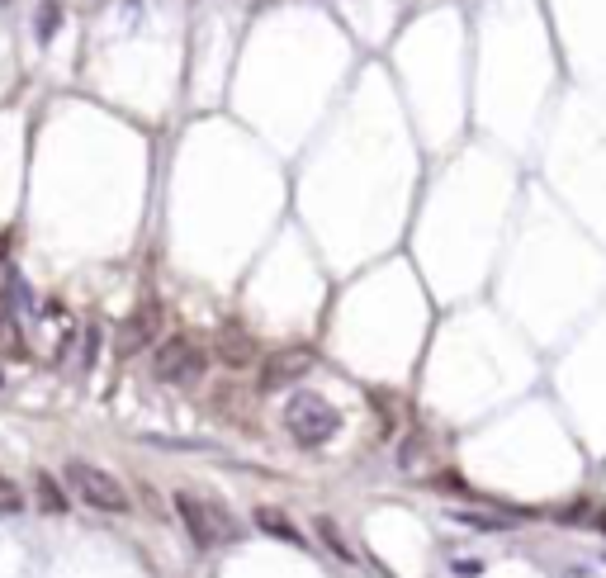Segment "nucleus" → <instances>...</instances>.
I'll list each match as a JSON object with an SVG mask.
<instances>
[{
	"label": "nucleus",
	"mask_w": 606,
	"mask_h": 578,
	"mask_svg": "<svg viewBox=\"0 0 606 578\" xmlns=\"http://www.w3.org/2000/svg\"><path fill=\"white\" fill-rule=\"evenodd\" d=\"M285 432L294 436V446H303V451H318V446H327V441L341 432V413L322 394H313V389H299V394L285 403Z\"/></svg>",
	"instance_id": "f257e3e1"
},
{
	"label": "nucleus",
	"mask_w": 606,
	"mask_h": 578,
	"mask_svg": "<svg viewBox=\"0 0 606 578\" xmlns=\"http://www.w3.org/2000/svg\"><path fill=\"white\" fill-rule=\"evenodd\" d=\"M171 503H176L180 522H185V531H190V541H195L199 550H214V545L242 536V526L232 522V512H223L214 498H199V493H185V488H180Z\"/></svg>",
	"instance_id": "f03ea898"
},
{
	"label": "nucleus",
	"mask_w": 606,
	"mask_h": 578,
	"mask_svg": "<svg viewBox=\"0 0 606 578\" xmlns=\"http://www.w3.org/2000/svg\"><path fill=\"white\" fill-rule=\"evenodd\" d=\"M67 488H72L76 498L90 507V512H105V517H124L128 507V493L124 484L114 479L109 470H100V465H90V460H67Z\"/></svg>",
	"instance_id": "7ed1b4c3"
},
{
	"label": "nucleus",
	"mask_w": 606,
	"mask_h": 578,
	"mask_svg": "<svg viewBox=\"0 0 606 578\" xmlns=\"http://www.w3.org/2000/svg\"><path fill=\"white\" fill-rule=\"evenodd\" d=\"M204 365H209L204 346L180 337V332L176 337H161L152 346V380H161V384H195L204 375Z\"/></svg>",
	"instance_id": "20e7f679"
},
{
	"label": "nucleus",
	"mask_w": 606,
	"mask_h": 578,
	"mask_svg": "<svg viewBox=\"0 0 606 578\" xmlns=\"http://www.w3.org/2000/svg\"><path fill=\"white\" fill-rule=\"evenodd\" d=\"M313 346H280V351H270L266 361H261V389L275 394V389H285V384L303 380L308 370H313Z\"/></svg>",
	"instance_id": "39448f33"
},
{
	"label": "nucleus",
	"mask_w": 606,
	"mask_h": 578,
	"mask_svg": "<svg viewBox=\"0 0 606 578\" xmlns=\"http://www.w3.org/2000/svg\"><path fill=\"white\" fill-rule=\"evenodd\" d=\"M157 327H161V304L157 299H143V304L128 313V323L119 327V356H138V351H147L152 337H157Z\"/></svg>",
	"instance_id": "423d86ee"
},
{
	"label": "nucleus",
	"mask_w": 606,
	"mask_h": 578,
	"mask_svg": "<svg viewBox=\"0 0 606 578\" xmlns=\"http://www.w3.org/2000/svg\"><path fill=\"white\" fill-rule=\"evenodd\" d=\"M251 522L261 526L266 536H275V541H285V545H303V531H299L294 522H289V517L280 512V507H256V512H251Z\"/></svg>",
	"instance_id": "0eeeda50"
},
{
	"label": "nucleus",
	"mask_w": 606,
	"mask_h": 578,
	"mask_svg": "<svg viewBox=\"0 0 606 578\" xmlns=\"http://www.w3.org/2000/svg\"><path fill=\"white\" fill-rule=\"evenodd\" d=\"M251 356H256V346H251L247 332H237V327H232V332H223V337H218V361L228 365V370H242V365H251Z\"/></svg>",
	"instance_id": "6e6552de"
},
{
	"label": "nucleus",
	"mask_w": 606,
	"mask_h": 578,
	"mask_svg": "<svg viewBox=\"0 0 606 578\" xmlns=\"http://www.w3.org/2000/svg\"><path fill=\"white\" fill-rule=\"evenodd\" d=\"M34 493H38V507H43L48 517H62V512H67V493H62V484H57L48 470L34 474Z\"/></svg>",
	"instance_id": "1a4fd4ad"
},
{
	"label": "nucleus",
	"mask_w": 606,
	"mask_h": 578,
	"mask_svg": "<svg viewBox=\"0 0 606 578\" xmlns=\"http://www.w3.org/2000/svg\"><path fill=\"white\" fill-rule=\"evenodd\" d=\"M57 29H62V0H43V5H38V15H34L38 43H53Z\"/></svg>",
	"instance_id": "9d476101"
},
{
	"label": "nucleus",
	"mask_w": 606,
	"mask_h": 578,
	"mask_svg": "<svg viewBox=\"0 0 606 578\" xmlns=\"http://www.w3.org/2000/svg\"><path fill=\"white\" fill-rule=\"evenodd\" d=\"M313 526H318V536H322V541H327V550H332V555H337L341 564H356V550L346 545V536H341V531H337V522H332V517H318V522H313Z\"/></svg>",
	"instance_id": "9b49d317"
},
{
	"label": "nucleus",
	"mask_w": 606,
	"mask_h": 578,
	"mask_svg": "<svg viewBox=\"0 0 606 578\" xmlns=\"http://www.w3.org/2000/svg\"><path fill=\"white\" fill-rule=\"evenodd\" d=\"M19 512H24V493H19L15 479L0 474V517H19Z\"/></svg>",
	"instance_id": "f8f14e48"
},
{
	"label": "nucleus",
	"mask_w": 606,
	"mask_h": 578,
	"mask_svg": "<svg viewBox=\"0 0 606 578\" xmlns=\"http://www.w3.org/2000/svg\"><path fill=\"white\" fill-rule=\"evenodd\" d=\"M86 5H100V0H86Z\"/></svg>",
	"instance_id": "ddd939ff"
},
{
	"label": "nucleus",
	"mask_w": 606,
	"mask_h": 578,
	"mask_svg": "<svg viewBox=\"0 0 606 578\" xmlns=\"http://www.w3.org/2000/svg\"><path fill=\"white\" fill-rule=\"evenodd\" d=\"M0 380H5V375H0Z\"/></svg>",
	"instance_id": "4468645a"
},
{
	"label": "nucleus",
	"mask_w": 606,
	"mask_h": 578,
	"mask_svg": "<svg viewBox=\"0 0 606 578\" xmlns=\"http://www.w3.org/2000/svg\"><path fill=\"white\" fill-rule=\"evenodd\" d=\"M0 5H5V0H0Z\"/></svg>",
	"instance_id": "2eb2a0df"
}]
</instances>
